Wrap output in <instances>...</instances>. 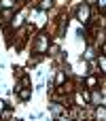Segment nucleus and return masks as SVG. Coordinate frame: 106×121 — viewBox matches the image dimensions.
<instances>
[{"mask_svg": "<svg viewBox=\"0 0 106 121\" xmlns=\"http://www.w3.org/2000/svg\"><path fill=\"white\" fill-rule=\"evenodd\" d=\"M93 55H96V51H93V47H89V49L85 51V60H91Z\"/></svg>", "mask_w": 106, "mask_h": 121, "instance_id": "20e7f679", "label": "nucleus"}, {"mask_svg": "<svg viewBox=\"0 0 106 121\" xmlns=\"http://www.w3.org/2000/svg\"><path fill=\"white\" fill-rule=\"evenodd\" d=\"M98 6H100V11H104L106 9V0H98Z\"/></svg>", "mask_w": 106, "mask_h": 121, "instance_id": "1a4fd4ad", "label": "nucleus"}, {"mask_svg": "<svg viewBox=\"0 0 106 121\" xmlns=\"http://www.w3.org/2000/svg\"><path fill=\"white\" fill-rule=\"evenodd\" d=\"M0 4H2V6H4V9H11V6H13V4H15V0H2V2H0Z\"/></svg>", "mask_w": 106, "mask_h": 121, "instance_id": "39448f33", "label": "nucleus"}, {"mask_svg": "<svg viewBox=\"0 0 106 121\" xmlns=\"http://www.w3.org/2000/svg\"><path fill=\"white\" fill-rule=\"evenodd\" d=\"M2 111H4V102L0 100V113H2Z\"/></svg>", "mask_w": 106, "mask_h": 121, "instance_id": "f8f14e48", "label": "nucleus"}, {"mask_svg": "<svg viewBox=\"0 0 106 121\" xmlns=\"http://www.w3.org/2000/svg\"><path fill=\"white\" fill-rule=\"evenodd\" d=\"M87 85H89V87H93V85H96V79H93V77H89V79H87Z\"/></svg>", "mask_w": 106, "mask_h": 121, "instance_id": "9d476101", "label": "nucleus"}, {"mask_svg": "<svg viewBox=\"0 0 106 121\" xmlns=\"http://www.w3.org/2000/svg\"><path fill=\"white\" fill-rule=\"evenodd\" d=\"M100 68H102V70L106 68V60H104V57H100Z\"/></svg>", "mask_w": 106, "mask_h": 121, "instance_id": "9b49d317", "label": "nucleus"}, {"mask_svg": "<svg viewBox=\"0 0 106 121\" xmlns=\"http://www.w3.org/2000/svg\"><path fill=\"white\" fill-rule=\"evenodd\" d=\"M45 47H47V38H45V34H40V36H38V45H36V49H38V51H45Z\"/></svg>", "mask_w": 106, "mask_h": 121, "instance_id": "f03ea898", "label": "nucleus"}, {"mask_svg": "<svg viewBox=\"0 0 106 121\" xmlns=\"http://www.w3.org/2000/svg\"><path fill=\"white\" fill-rule=\"evenodd\" d=\"M51 108H53V115H62V106H57V104H53Z\"/></svg>", "mask_w": 106, "mask_h": 121, "instance_id": "423d86ee", "label": "nucleus"}, {"mask_svg": "<svg viewBox=\"0 0 106 121\" xmlns=\"http://www.w3.org/2000/svg\"><path fill=\"white\" fill-rule=\"evenodd\" d=\"M76 19L81 21V23H85V21H89V6L83 2L81 6H79V11H76Z\"/></svg>", "mask_w": 106, "mask_h": 121, "instance_id": "f257e3e1", "label": "nucleus"}, {"mask_svg": "<svg viewBox=\"0 0 106 121\" xmlns=\"http://www.w3.org/2000/svg\"><path fill=\"white\" fill-rule=\"evenodd\" d=\"M49 6H51V0H42V2H40V9H42V11L49 9Z\"/></svg>", "mask_w": 106, "mask_h": 121, "instance_id": "0eeeda50", "label": "nucleus"}, {"mask_svg": "<svg viewBox=\"0 0 106 121\" xmlns=\"http://www.w3.org/2000/svg\"><path fill=\"white\" fill-rule=\"evenodd\" d=\"M30 96H32V91H30L28 87H25V89H19V98H21V100H28Z\"/></svg>", "mask_w": 106, "mask_h": 121, "instance_id": "7ed1b4c3", "label": "nucleus"}, {"mask_svg": "<svg viewBox=\"0 0 106 121\" xmlns=\"http://www.w3.org/2000/svg\"><path fill=\"white\" fill-rule=\"evenodd\" d=\"M55 83H57V85H62V83H64V72H59V74H57V79H55Z\"/></svg>", "mask_w": 106, "mask_h": 121, "instance_id": "6e6552de", "label": "nucleus"}]
</instances>
